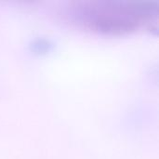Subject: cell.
Here are the masks:
<instances>
[{
    "instance_id": "6da1fadb",
    "label": "cell",
    "mask_w": 159,
    "mask_h": 159,
    "mask_svg": "<svg viewBox=\"0 0 159 159\" xmlns=\"http://www.w3.org/2000/svg\"><path fill=\"white\" fill-rule=\"evenodd\" d=\"M158 11V3L152 0H97L74 3L67 15L85 28L123 34L152 23Z\"/></svg>"
},
{
    "instance_id": "7a4b0ae2",
    "label": "cell",
    "mask_w": 159,
    "mask_h": 159,
    "mask_svg": "<svg viewBox=\"0 0 159 159\" xmlns=\"http://www.w3.org/2000/svg\"><path fill=\"white\" fill-rule=\"evenodd\" d=\"M54 47V42L48 37H35L29 43V48L32 51L38 54H43L50 51Z\"/></svg>"
}]
</instances>
